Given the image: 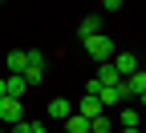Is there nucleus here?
<instances>
[{"label":"nucleus","mask_w":146,"mask_h":133,"mask_svg":"<svg viewBox=\"0 0 146 133\" xmlns=\"http://www.w3.org/2000/svg\"><path fill=\"white\" fill-rule=\"evenodd\" d=\"M81 45H85V52H89V56H94V61H98V65H106V61H110V56H114V52H118V48H114V36H110V32H98V36H85V41H81Z\"/></svg>","instance_id":"obj_1"},{"label":"nucleus","mask_w":146,"mask_h":133,"mask_svg":"<svg viewBox=\"0 0 146 133\" xmlns=\"http://www.w3.org/2000/svg\"><path fill=\"white\" fill-rule=\"evenodd\" d=\"M45 69H49V61H45V52H36V48H29V65H25V85L33 89V85H41L45 81Z\"/></svg>","instance_id":"obj_2"},{"label":"nucleus","mask_w":146,"mask_h":133,"mask_svg":"<svg viewBox=\"0 0 146 133\" xmlns=\"http://www.w3.org/2000/svg\"><path fill=\"white\" fill-rule=\"evenodd\" d=\"M110 65H114L118 77H130V73H138V56H134V52H114Z\"/></svg>","instance_id":"obj_3"},{"label":"nucleus","mask_w":146,"mask_h":133,"mask_svg":"<svg viewBox=\"0 0 146 133\" xmlns=\"http://www.w3.org/2000/svg\"><path fill=\"white\" fill-rule=\"evenodd\" d=\"M25 117V105L16 101V97H0V121L4 125H12V121H21Z\"/></svg>","instance_id":"obj_4"},{"label":"nucleus","mask_w":146,"mask_h":133,"mask_svg":"<svg viewBox=\"0 0 146 133\" xmlns=\"http://www.w3.org/2000/svg\"><path fill=\"white\" fill-rule=\"evenodd\" d=\"M45 113H49L53 121H65L69 113H73V101H69V97H53V101L45 105Z\"/></svg>","instance_id":"obj_5"},{"label":"nucleus","mask_w":146,"mask_h":133,"mask_svg":"<svg viewBox=\"0 0 146 133\" xmlns=\"http://www.w3.org/2000/svg\"><path fill=\"white\" fill-rule=\"evenodd\" d=\"M25 93H29L25 77H21V73H8V77H4V97H16V101H21Z\"/></svg>","instance_id":"obj_6"},{"label":"nucleus","mask_w":146,"mask_h":133,"mask_svg":"<svg viewBox=\"0 0 146 133\" xmlns=\"http://www.w3.org/2000/svg\"><path fill=\"white\" fill-rule=\"evenodd\" d=\"M98 32H102V16H98V12H89V16H85V20L77 24V36H81V41H85V36H98Z\"/></svg>","instance_id":"obj_7"},{"label":"nucleus","mask_w":146,"mask_h":133,"mask_svg":"<svg viewBox=\"0 0 146 133\" xmlns=\"http://www.w3.org/2000/svg\"><path fill=\"white\" fill-rule=\"evenodd\" d=\"M94 81H98V85H102V89H114V85H118V81H122V77H118V73H114V65H110V61H106V65H102V69H98V77H94Z\"/></svg>","instance_id":"obj_8"},{"label":"nucleus","mask_w":146,"mask_h":133,"mask_svg":"<svg viewBox=\"0 0 146 133\" xmlns=\"http://www.w3.org/2000/svg\"><path fill=\"white\" fill-rule=\"evenodd\" d=\"M25 65H29V52L25 48H12L8 52V73H25Z\"/></svg>","instance_id":"obj_9"},{"label":"nucleus","mask_w":146,"mask_h":133,"mask_svg":"<svg viewBox=\"0 0 146 133\" xmlns=\"http://www.w3.org/2000/svg\"><path fill=\"white\" fill-rule=\"evenodd\" d=\"M65 133H89V121L81 117V113H69L65 117Z\"/></svg>","instance_id":"obj_10"},{"label":"nucleus","mask_w":146,"mask_h":133,"mask_svg":"<svg viewBox=\"0 0 146 133\" xmlns=\"http://www.w3.org/2000/svg\"><path fill=\"white\" fill-rule=\"evenodd\" d=\"M98 101H102V109H110V105H118V101H122V93H118V85H114V89H102V93H98Z\"/></svg>","instance_id":"obj_11"},{"label":"nucleus","mask_w":146,"mask_h":133,"mask_svg":"<svg viewBox=\"0 0 146 133\" xmlns=\"http://www.w3.org/2000/svg\"><path fill=\"white\" fill-rule=\"evenodd\" d=\"M118 121H122V129H138V109H134V105H126Z\"/></svg>","instance_id":"obj_12"},{"label":"nucleus","mask_w":146,"mask_h":133,"mask_svg":"<svg viewBox=\"0 0 146 133\" xmlns=\"http://www.w3.org/2000/svg\"><path fill=\"white\" fill-rule=\"evenodd\" d=\"M89 133H114V125H110V117H106V113L89 121Z\"/></svg>","instance_id":"obj_13"},{"label":"nucleus","mask_w":146,"mask_h":133,"mask_svg":"<svg viewBox=\"0 0 146 133\" xmlns=\"http://www.w3.org/2000/svg\"><path fill=\"white\" fill-rule=\"evenodd\" d=\"M8 133H33V121H25V117H21V121H12Z\"/></svg>","instance_id":"obj_14"},{"label":"nucleus","mask_w":146,"mask_h":133,"mask_svg":"<svg viewBox=\"0 0 146 133\" xmlns=\"http://www.w3.org/2000/svg\"><path fill=\"white\" fill-rule=\"evenodd\" d=\"M102 4H106V12H118V8H122V0H102Z\"/></svg>","instance_id":"obj_15"},{"label":"nucleus","mask_w":146,"mask_h":133,"mask_svg":"<svg viewBox=\"0 0 146 133\" xmlns=\"http://www.w3.org/2000/svg\"><path fill=\"white\" fill-rule=\"evenodd\" d=\"M33 133H49V129H45V125H41V121H33Z\"/></svg>","instance_id":"obj_16"},{"label":"nucleus","mask_w":146,"mask_h":133,"mask_svg":"<svg viewBox=\"0 0 146 133\" xmlns=\"http://www.w3.org/2000/svg\"><path fill=\"white\" fill-rule=\"evenodd\" d=\"M0 97H4V77H0Z\"/></svg>","instance_id":"obj_17"},{"label":"nucleus","mask_w":146,"mask_h":133,"mask_svg":"<svg viewBox=\"0 0 146 133\" xmlns=\"http://www.w3.org/2000/svg\"><path fill=\"white\" fill-rule=\"evenodd\" d=\"M122 133H142V129H122Z\"/></svg>","instance_id":"obj_18"},{"label":"nucleus","mask_w":146,"mask_h":133,"mask_svg":"<svg viewBox=\"0 0 146 133\" xmlns=\"http://www.w3.org/2000/svg\"><path fill=\"white\" fill-rule=\"evenodd\" d=\"M0 4H8V0H0Z\"/></svg>","instance_id":"obj_19"}]
</instances>
